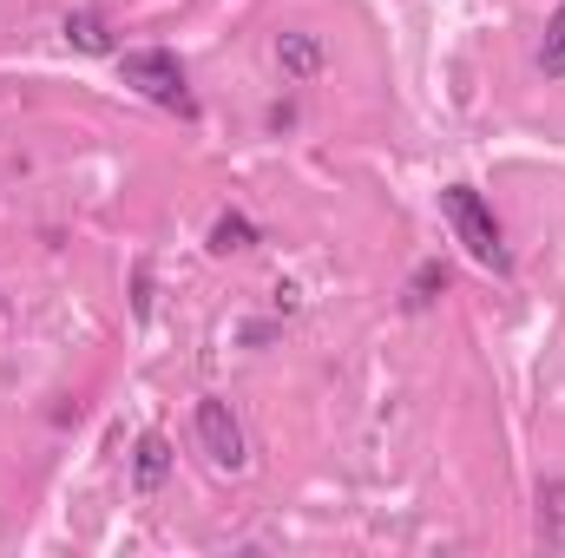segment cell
Masks as SVG:
<instances>
[{
    "mask_svg": "<svg viewBox=\"0 0 565 558\" xmlns=\"http://www.w3.org/2000/svg\"><path fill=\"white\" fill-rule=\"evenodd\" d=\"M440 217H447L454 244H467V257H473V264H487L493 277H507V270H513L507 230H500L493 204H487V197H480L473 184H447V191H440Z\"/></svg>",
    "mask_w": 565,
    "mask_h": 558,
    "instance_id": "cell-1",
    "label": "cell"
},
{
    "mask_svg": "<svg viewBox=\"0 0 565 558\" xmlns=\"http://www.w3.org/2000/svg\"><path fill=\"white\" fill-rule=\"evenodd\" d=\"M119 73H126V86L145 93L151 106H164V112H178V119H198V99H191V79H184L178 53H164V46H132V53H119Z\"/></svg>",
    "mask_w": 565,
    "mask_h": 558,
    "instance_id": "cell-2",
    "label": "cell"
},
{
    "mask_svg": "<svg viewBox=\"0 0 565 558\" xmlns=\"http://www.w3.org/2000/svg\"><path fill=\"white\" fill-rule=\"evenodd\" d=\"M198 447H204V460L224 466V473H244V466H250L244 420H237V408H231L224 395H204V401H198Z\"/></svg>",
    "mask_w": 565,
    "mask_h": 558,
    "instance_id": "cell-3",
    "label": "cell"
},
{
    "mask_svg": "<svg viewBox=\"0 0 565 558\" xmlns=\"http://www.w3.org/2000/svg\"><path fill=\"white\" fill-rule=\"evenodd\" d=\"M277 66H282V79H316L329 66V53H322L316 33H277Z\"/></svg>",
    "mask_w": 565,
    "mask_h": 558,
    "instance_id": "cell-4",
    "label": "cell"
},
{
    "mask_svg": "<svg viewBox=\"0 0 565 558\" xmlns=\"http://www.w3.org/2000/svg\"><path fill=\"white\" fill-rule=\"evenodd\" d=\"M164 473H171V440L164 433H145L139 447H132V486L139 493H158Z\"/></svg>",
    "mask_w": 565,
    "mask_h": 558,
    "instance_id": "cell-5",
    "label": "cell"
},
{
    "mask_svg": "<svg viewBox=\"0 0 565 558\" xmlns=\"http://www.w3.org/2000/svg\"><path fill=\"white\" fill-rule=\"evenodd\" d=\"M66 40H73L79 53H113V26H106V13H99V7L66 13Z\"/></svg>",
    "mask_w": 565,
    "mask_h": 558,
    "instance_id": "cell-6",
    "label": "cell"
},
{
    "mask_svg": "<svg viewBox=\"0 0 565 558\" xmlns=\"http://www.w3.org/2000/svg\"><path fill=\"white\" fill-rule=\"evenodd\" d=\"M250 244H257V224H250L244 211H224V217L211 224V250H217V257H237V250H250Z\"/></svg>",
    "mask_w": 565,
    "mask_h": 558,
    "instance_id": "cell-7",
    "label": "cell"
},
{
    "mask_svg": "<svg viewBox=\"0 0 565 558\" xmlns=\"http://www.w3.org/2000/svg\"><path fill=\"white\" fill-rule=\"evenodd\" d=\"M540 73H546V79H565V7L546 20V40H540Z\"/></svg>",
    "mask_w": 565,
    "mask_h": 558,
    "instance_id": "cell-8",
    "label": "cell"
},
{
    "mask_svg": "<svg viewBox=\"0 0 565 558\" xmlns=\"http://www.w3.org/2000/svg\"><path fill=\"white\" fill-rule=\"evenodd\" d=\"M434 289H447V270H440V264H422V270H415V296H408V302H434Z\"/></svg>",
    "mask_w": 565,
    "mask_h": 558,
    "instance_id": "cell-9",
    "label": "cell"
}]
</instances>
